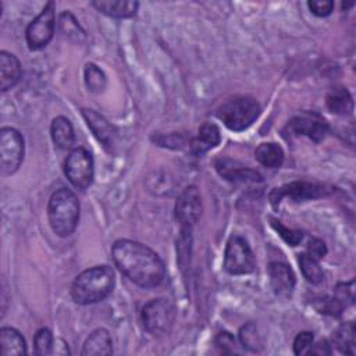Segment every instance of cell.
<instances>
[{
    "instance_id": "6da1fadb",
    "label": "cell",
    "mask_w": 356,
    "mask_h": 356,
    "mask_svg": "<svg viewBox=\"0 0 356 356\" xmlns=\"http://www.w3.org/2000/svg\"><path fill=\"white\" fill-rule=\"evenodd\" d=\"M111 256L118 270L140 288H156L165 278L160 256L140 242L118 239L111 248Z\"/></svg>"
},
{
    "instance_id": "7a4b0ae2",
    "label": "cell",
    "mask_w": 356,
    "mask_h": 356,
    "mask_svg": "<svg viewBox=\"0 0 356 356\" xmlns=\"http://www.w3.org/2000/svg\"><path fill=\"white\" fill-rule=\"evenodd\" d=\"M115 275L110 266H96L82 271L71 285L72 300L78 305H92L104 300L113 291Z\"/></svg>"
},
{
    "instance_id": "3957f363",
    "label": "cell",
    "mask_w": 356,
    "mask_h": 356,
    "mask_svg": "<svg viewBox=\"0 0 356 356\" xmlns=\"http://www.w3.org/2000/svg\"><path fill=\"white\" fill-rule=\"evenodd\" d=\"M49 224L58 236H70L79 221V202L68 188L57 189L47 204Z\"/></svg>"
},
{
    "instance_id": "277c9868",
    "label": "cell",
    "mask_w": 356,
    "mask_h": 356,
    "mask_svg": "<svg viewBox=\"0 0 356 356\" xmlns=\"http://www.w3.org/2000/svg\"><path fill=\"white\" fill-rule=\"evenodd\" d=\"M260 104L249 96L234 97L217 110V117L231 131H243L249 128L260 115Z\"/></svg>"
},
{
    "instance_id": "5b68a950",
    "label": "cell",
    "mask_w": 356,
    "mask_h": 356,
    "mask_svg": "<svg viewBox=\"0 0 356 356\" xmlns=\"http://www.w3.org/2000/svg\"><path fill=\"white\" fill-rule=\"evenodd\" d=\"M143 327L154 337L165 335L171 331L177 312L171 300L165 298H157L147 302L140 312Z\"/></svg>"
},
{
    "instance_id": "8992f818",
    "label": "cell",
    "mask_w": 356,
    "mask_h": 356,
    "mask_svg": "<svg viewBox=\"0 0 356 356\" xmlns=\"http://www.w3.org/2000/svg\"><path fill=\"white\" fill-rule=\"evenodd\" d=\"M254 266V256L246 239L239 235L229 236L224 253V270L232 275H243L250 274Z\"/></svg>"
},
{
    "instance_id": "52a82bcc",
    "label": "cell",
    "mask_w": 356,
    "mask_h": 356,
    "mask_svg": "<svg viewBox=\"0 0 356 356\" xmlns=\"http://www.w3.org/2000/svg\"><path fill=\"white\" fill-rule=\"evenodd\" d=\"M64 172L76 189L85 191L89 188L95 174L93 159L89 150L85 147L72 149L64 161Z\"/></svg>"
},
{
    "instance_id": "ba28073f",
    "label": "cell",
    "mask_w": 356,
    "mask_h": 356,
    "mask_svg": "<svg viewBox=\"0 0 356 356\" xmlns=\"http://www.w3.org/2000/svg\"><path fill=\"white\" fill-rule=\"evenodd\" d=\"M24 150V138L15 128L0 129V168L4 175H11L19 168Z\"/></svg>"
},
{
    "instance_id": "9c48e42d",
    "label": "cell",
    "mask_w": 356,
    "mask_h": 356,
    "mask_svg": "<svg viewBox=\"0 0 356 356\" xmlns=\"http://www.w3.org/2000/svg\"><path fill=\"white\" fill-rule=\"evenodd\" d=\"M56 25V3L49 1L35 19L31 21L25 31L28 47L31 50H39L49 44L53 38Z\"/></svg>"
},
{
    "instance_id": "30bf717a",
    "label": "cell",
    "mask_w": 356,
    "mask_h": 356,
    "mask_svg": "<svg viewBox=\"0 0 356 356\" xmlns=\"http://www.w3.org/2000/svg\"><path fill=\"white\" fill-rule=\"evenodd\" d=\"M202 197L195 185L185 188L175 202V218L181 227V231L192 232L193 225L197 222L202 214Z\"/></svg>"
},
{
    "instance_id": "8fae6325",
    "label": "cell",
    "mask_w": 356,
    "mask_h": 356,
    "mask_svg": "<svg viewBox=\"0 0 356 356\" xmlns=\"http://www.w3.org/2000/svg\"><path fill=\"white\" fill-rule=\"evenodd\" d=\"M330 193V189L324 185L307 182V181H293L285 184L280 188H274L270 193V202L274 207H277L284 197H289L295 202L317 199Z\"/></svg>"
},
{
    "instance_id": "7c38bea8",
    "label": "cell",
    "mask_w": 356,
    "mask_h": 356,
    "mask_svg": "<svg viewBox=\"0 0 356 356\" xmlns=\"http://www.w3.org/2000/svg\"><path fill=\"white\" fill-rule=\"evenodd\" d=\"M288 131L293 135H303L314 142H321L330 131L328 124L324 118L314 113H306L302 115L293 117L288 125Z\"/></svg>"
},
{
    "instance_id": "4fadbf2b",
    "label": "cell",
    "mask_w": 356,
    "mask_h": 356,
    "mask_svg": "<svg viewBox=\"0 0 356 356\" xmlns=\"http://www.w3.org/2000/svg\"><path fill=\"white\" fill-rule=\"evenodd\" d=\"M82 117L85 118L88 127L96 136V139L103 145L107 152H111L115 145V129L114 127L99 113L90 108H82Z\"/></svg>"
},
{
    "instance_id": "5bb4252c",
    "label": "cell",
    "mask_w": 356,
    "mask_h": 356,
    "mask_svg": "<svg viewBox=\"0 0 356 356\" xmlns=\"http://www.w3.org/2000/svg\"><path fill=\"white\" fill-rule=\"evenodd\" d=\"M214 167L222 178L231 182H261L263 181L261 175L257 171L231 159H218L216 160Z\"/></svg>"
},
{
    "instance_id": "9a60e30c",
    "label": "cell",
    "mask_w": 356,
    "mask_h": 356,
    "mask_svg": "<svg viewBox=\"0 0 356 356\" xmlns=\"http://www.w3.org/2000/svg\"><path fill=\"white\" fill-rule=\"evenodd\" d=\"M270 284L278 296H289L295 288V274L292 268L282 261H271L268 264Z\"/></svg>"
},
{
    "instance_id": "2e32d148",
    "label": "cell",
    "mask_w": 356,
    "mask_h": 356,
    "mask_svg": "<svg viewBox=\"0 0 356 356\" xmlns=\"http://www.w3.org/2000/svg\"><path fill=\"white\" fill-rule=\"evenodd\" d=\"M21 78L19 60L6 50L0 51V89L7 92L18 83Z\"/></svg>"
},
{
    "instance_id": "e0dca14e",
    "label": "cell",
    "mask_w": 356,
    "mask_h": 356,
    "mask_svg": "<svg viewBox=\"0 0 356 356\" xmlns=\"http://www.w3.org/2000/svg\"><path fill=\"white\" fill-rule=\"evenodd\" d=\"M92 6L99 13L111 18H129L135 15L139 8L138 1L129 0H100L92 1Z\"/></svg>"
},
{
    "instance_id": "ac0fdd59",
    "label": "cell",
    "mask_w": 356,
    "mask_h": 356,
    "mask_svg": "<svg viewBox=\"0 0 356 356\" xmlns=\"http://www.w3.org/2000/svg\"><path fill=\"white\" fill-rule=\"evenodd\" d=\"M113 353V339L107 330L97 328L89 334L83 343V356H100Z\"/></svg>"
},
{
    "instance_id": "d6986e66",
    "label": "cell",
    "mask_w": 356,
    "mask_h": 356,
    "mask_svg": "<svg viewBox=\"0 0 356 356\" xmlns=\"http://www.w3.org/2000/svg\"><path fill=\"white\" fill-rule=\"evenodd\" d=\"M220 140H221V135H220L218 127L214 124L206 122L199 128L197 136L191 139L189 149L196 154H202L209 149L216 147L220 143Z\"/></svg>"
},
{
    "instance_id": "ffe728a7",
    "label": "cell",
    "mask_w": 356,
    "mask_h": 356,
    "mask_svg": "<svg viewBox=\"0 0 356 356\" xmlns=\"http://www.w3.org/2000/svg\"><path fill=\"white\" fill-rule=\"evenodd\" d=\"M325 104L331 113L338 115L350 114L353 110L352 95L343 86H334L330 89L325 97Z\"/></svg>"
},
{
    "instance_id": "44dd1931",
    "label": "cell",
    "mask_w": 356,
    "mask_h": 356,
    "mask_svg": "<svg viewBox=\"0 0 356 356\" xmlns=\"http://www.w3.org/2000/svg\"><path fill=\"white\" fill-rule=\"evenodd\" d=\"M50 135L54 145L63 150H67L74 145V139H75L74 128L71 121L67 117L58 115L51 121Z\"/></svg>"
},
{
    "instance_id": "7402d4cb",
    "label": "cell",
    "mask_w": 356,
    "mask_h": 356,
    "mask_svg": "<svg viewBox=\"0 0 356 356\" xmlns=\"http://www.w3.org/2000/svg\"><path fill=\"white\" fill-rule=\"evenodd\" d=\"M0 345L3 356H18L26 353L24 337L13 327H3L0 330Z\"/></svg>"
},
{
    "instance_id": "603a6c76",
    "label": "cell",
    "mask_w": 356,
    "mask_h": 356,
    "mask_svg": "<svg viewBox=\"0 0 356 356\" xmlns=\"http://www.w3.org/2000/svg\"><path fill=\"white\" fill-rule=\"evenodd\" d=\"M256 160L267 168H278L284 163V150L278 143H260L254 150Z\"/></svg>"
},
{
    "instance_id": "cb8c5ba5",
    "label": "cell",
    "mask_w": 356,
    "mask_h": 356,
    "mask_svg": "<svg viewBox=\"0 0 356 356\" xmlns=\"http://www.w3.org/2000/svg\"><path fill=\"white\" fill-rule=\"evenodd\" d=\"M332 343L348 355H355V324L352 321L342 324L332 335Z\"/></svg>"
},
{
    "instance_id": "d4e9b609",
    "label": "cell",
    "mask_w": 356,
    "mask_h": 356,
    "mask_svg": "<svg viewBox=\"0 0 356 356\" xmlns=\"http://www.w3.org/2000/svg\"><path fill=\"white\" fill-rule=\"evenodd\" d=\"M83 76H85V83H86V86L90 92L100 93V92L104 90L106 83H107L106 74L95 63H88L85 65Z\"/></svg>"
},
{
    "instance_id": "484cf974",
    "label": "cell",
    "mask_w": 356,
    "mask_h": 356,
    "mask_svg": "<svg viewBox=\"0 0 356 356\" xmlns=\"http://www.w3.org/2000/svg\"><path fill=\"white\" fill-rule=\"evenodd\" d=\"M300 270L305 278L312 284H320L324 280V273L318 264V260L313 259L307 253H300L298 257Z\"/></svg>"
},
{
    "instance_id": "4316f807",
    "label": "cell",
    "mask_w": 356,
    "mask_h": 356,
    "mask_svg": "<svg viewBox=\"0 0 356 356\" xmlns=\"http://www.w3.org/2000/svg\"><path fill=\"white\" fill-rule=\"evenodd\" d=\"M60 29H61V33L71 40L82 42L85 39V31L82 29L76 18L70 11H64L60 15Z\"/></svg>"
},
{
    "instance_id": "83f0119b",
    "label": "cell",
    "mask_w": 356,
    "mask_h": 356,
    "mask_svg": "<svg viewBox=\"0 0 356 356\" xmlns=\"http://www.w3.org/2000/svg\"><path fill=\"white\" fill-rule=\"evenodd\" d=\"M239 339L243 348L252 352H259L263 348V338L254 323H248L239 330Z\"/></svg>"
},
{
    "instance_id": "f1b7e54d",
    "label": "cell",
    "mask_w": 356,
    "mask_h": 356,
    "mask_svg": "<svg viewBox=\"0 0 356 356\" xmlns=\"http://www.w3.org/2000/svg\"><path fill=\"white\" fill-rule=\"evenodd\" d=\"M310 305L314 307V310L320 314H327V316H341L345 306L335 298V296H320L312 299Z\"/></svg>"
},
{
    "instance_id": "f546056e",
    "label": "cell",
    "mask_w": 356,
    "mask_h": 356,
    "mask_svg": "<svg viewBox=\"0 0 356 356\" xmlns=\"http://www.w3.org/2000/svg\"><path fill=\"white\" fill-rule=\"evenodd\" d=\"M53 335L49 328H40L33 337V353L39 356L51 355V346H53Z\"/></svg>"
},
{
    "instance_id": "4dcf8cb0",
    "label": "cell",
    "mask_w": 356,
    "mask_h": 356,
    "mask_svg": "<svg viewBox=\"0 0 356 356\" xmlns=\"http://www.w3.org/2000/svg\"><path fill=\"white\" fill-rule=\"evenodd\" d=\"M152 140L156 142L159 146L171 147V149H182L185 146L189 147V145H191V138L188 139L182 134H177V132L167 134V135H164V134L156 135L152 138Z\"/></svg>"
},
{
    "instance_id": "1f68e13d",
    "label": "cell",
    "mask_w": 356,
    "mask_h": 356,
    "mask_svg": "<svg viewBox=\"0 0 356 356\" xmlns=\"http://www.w3.org/2000/svg\"><path fill=\"white\" fill-rule=\"evenodd\" d=\"M271 227L278 232V235L289 245V246H296L302 242L303 239V232L300 229H292L281 224V221L275 218H270Z\"/></svg>"
},
{
    "instance_id": "d6a6232c",
    "label": "cell",
    "mask_w": 356,
    "mask_h": 356,
    "mask_svg": "<svg viewBox=\"0 0 356 356\" xmlns=\"http://www.w3.org/2000/svg\"><path fill=\"white\" fill-rule=\"evenodd\" d=\"M335 298L346 307L348 305H352L355 302V280L339 282L335 286Z\"/></svg>"
},
{
    "instance_id": "836d02e7",
    "label": "cell",
    "mask_w": 356,
    "mask_h": 356,
    "mask_svg": "<svg viewBox=\"0 0 356 356\" xmlns=\"http://www.w3.org/2000/svg\"><path fill=\"white\" fill-rule=\"evenodd\" d=\"M314 341L313 332L310 331H302L296 335L295 341H293V352L295 355H307L309 349L312 348Z\"/></svg>"
},
{
    "instance_id": "e575fe53",
    "label": "cell",
    "mask_w": 356,
    "mask_h": 356,
    "mask_svg": "<svg viewBox=\"0 0 356 356\" xmlns=\"http://www.w3.org/2000/svg\"><path fill=\"white\" fill-rule=\"evenodd\" d=\"M216 345L224 353H235L236 352V342L228 331H222L216 337Z\"/></svg>"
},
{
    "instance_id": "d590c367",
    "label": "cell",
    "mask_w": 356,
    "mask_h": 356,
    "mask_svg": "<svg viewBox=\"0 0 356 356\" xmlns=\"http://www.w3.org/2000/svg\"><path fill=\"white\" fill-rule=\"evenodd\" d=\"M310 11L317 17H327L334 8V1L331 0H312L307 3Z\"/></svg>"
},
{
    "instance_id": "8d00e7d4",
    "label": "cell",
    "mask_w": 356,
    "mask_h": 356,
    "mask_svg": "<svg viewBox=\"0 0 356 356\" xmlns=\"http://www.w3.org/2000/svg\"><path fill=\"white\" fill-rule=\"evenodd\" d=\"M309 256H312L313 259L316 260H321L325 254H327V246L325 243L321 241V239H317V238H312L309 241V245H307V252H306Z\"/></svg>"
},
{
    "instance_id": "74e56055",
    "label": "cell",
    "mask_w": 356,
    "mask_h": 356,
    "mask_svg": "<svg viewBox=\"0 0 356 356\" xmlns=\"http://www.w3.org/2000/svg\"><path fill=\"white\" fill-rule=\"evenodd\" d=\"M330 353H331V345L328 343V341L323 339V341H318L316 345H312V348L309 349L307 355L324 356V355H330Z\"/></svg>"
},
{
    "instance_id": "f35d334b",
    "label": "cell",
    "mask_w": 356,
    "mask_h": 356,
    "mask_svg": "<svg viewBox=\"0 0 356 356\" xmlns=\"http://www.w3.org/2000/svg\"><path fill=\"white\" fill-rule=\"evenodd\" d=\"M51 355H60V356H68L70 355V349H68V343L60 338L53 341V346H51Z\"/></svg>"
},
{
    "instance_id": "ab89813d",
    "label": "cell",
    "mask_w": 356,
    "mask_h": 356,
    "mask_svg": "<svg viewBox=\"0 0 356 356\" xmlns=\"http://www.w3.org/2000/svg\"><path fill=\"white\" fill-rule=\"evenodd\" d=\"M352 6H353V1L352 3H346V4L342 3V8H348V7H352Z\"/></svg>"
}]
</instances>
